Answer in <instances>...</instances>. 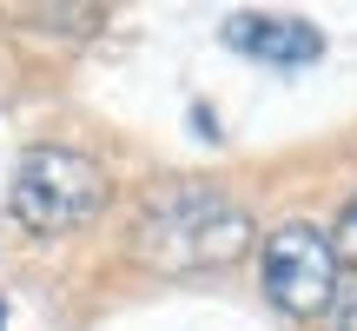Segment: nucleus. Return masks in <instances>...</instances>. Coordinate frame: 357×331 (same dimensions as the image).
Listing matches in <instances>:
<instances>
[{"instance_id":"7","label":"nucleus","mask_w":357,"mask_h":331,"mask_svg":"<svg viewBox=\"0 0 357 331\" xmlns=\"http://www.w3.org/2000/svg\"><path fill=\"white\" fill-rule=\"evenodd\" d=\"M0 325H7V305H0Z\"/></svg>"},{"instance_id":"3","label":"nucleus","mask_w":357,"mask_h":331,"mask_svg":"<svg viewBox=\"0 0 357 331\" xmlns=\"http://www.w3.org/2000/svg\"><path fill=\"white\" fill-rule=\"evenodd\" d=\"M258 279H265V298L284 311V318H324V311L337 305V279H344V265H337V252H331V232L291 219V226H278L265 239V252H258Z\"/></svg>"},{"instance_id":"2","label":"nucleus","mask_w":357,"mask_h":331,"mask_svg":"<svg viewBox=\"0 0 357 331\" xmlns=\"http://www.w3.org/2000/svg\"><path fill=\"white\" fill-rule=\"evenodd\" d=\"M7 212L33 239L79 232L106 212V166L93 153H79V146H26L20 166H13Z\"/></svg>"},{"instance_id":"4","label":"nucleus","mask_w":357,"mask_h":331,"mask_svg":"<svg viewBox=\"0 0 357 331\" xmlns=\"http://www.w3.org/2000/svg\"><path fill=\"white\" fill-rule=\"evenodd\" d=\"M225 47H238L245 60H265V66H305L324 53V34L305 20H284V13H231Z\"/></svg>"},{"instance_id":"5","label":"nucleus","mask_w":357,"mask_h":331,"mask_svg":"<svg viewBox=\"0 0 357 331\" xmlns=\"http://www.w3.org/2000/svg\"><path fill=\"white\" fill-rule=\"evenodd\" d=\"M331 252H337V265H351V272H357V199L344 205V219H337V232H331Z\"/></svg>"},{"instance_id":"1","label":"nucleus","mask_w":357,"mask_h":331,"mask_svg":"<svg viewBox=\"0 0 357 331\" xmlns=\"http://www.w3.org/2000/svg\"><path fill=\"white\" fill-rule=\"evenodd\" d=\"M252 245V219L238 199H225L205 179H172L139 212V258L159 272H205L231 265Z\"/></svg>"},{"instance_id":"6","label":"nucleus","mask_w":357,"mask_h":331,"mask_svg":"<svg viewBox=\"0 0 357 331\" xmlns=\"http://www.w3.org/2000/svg\"><path fill=\"white\" fill-rule=\"evenodd\" d=\"M337 331H357V292H351V305H344V325Z\"/></svg>"}]
</instances>
